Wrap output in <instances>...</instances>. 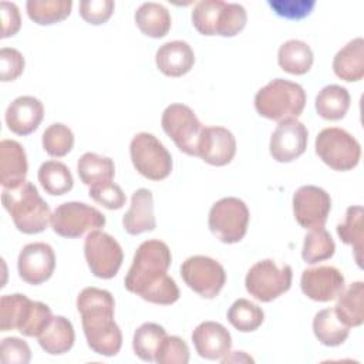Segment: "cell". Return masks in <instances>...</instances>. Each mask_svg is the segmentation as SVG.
Wrapping results in <instances>:
<instances>
[{"label": "cell", "instance_id": "obj_31", "mask_svg": "<svg viewBox=\"0 0 364 364\" xmlns=\"http://www.w3.org/2000/svg\"><path fill=\"white\" fill-rule=\"evenodd\" d=\"M77 172L84 185L94 186L102 182H111L115 175V165L108 156L85 152L77 162Z\"/></svg>", "mask_w": 364, "mask_h": 364}, {"label": "cell", "instance_id": "obj_13", "mask_svg": "<svg viewBox=\"0 0 364 364\" xmlns=\"http://www.w3.org/2000/svg\"><path fill=\"white\" fill-rule=\"evenodd\" d=\"M84 256L91 273L100 279L117 276L124 253L119 243L102 230H92L84 240Z\"/></svg>", "mask_w": 364, "mask_h": 364}, {"label": "cell", "instance_id": "obj_30", "mask_svg": "<svg viewBox=\"0 0 364 364\" xmlns=\"http://www.w3.org/2000/svg\"><path fill=\"white\" fill-rule=\"evenodd\" d=\"M337 299L334 310L338 318L348 327L361 326L364 323V283H351Z\"/></svg>", "mask_w": 364, "mask_h": 364}, {"label": "cell", "instance_id": "obj_26", "mask_svg": "<svg viewBox=\"0 0 364 364\" xmlns=\"http://www.w3.org/2000/svg\"><path fill=\"white\" fill-rule=\"evenodd\" d=\"M134 18L141 33L151 38H162L171 30V14L159 3H142L136 9Z\"/></svg>", "mask_w": 364, "mask_h": 364}, {"label": "cell", "instance_id": "obj_20", "mask_svg": "<svg viewBox=\"0 0 364 364\" xmlns=\"http://www.w3.org/2000/svg\"><path fill=\"white\" fill-rule=\"evenodd\" d=\"M44 117V107L40 100L31 95L17 97L6 109L7 128L16 135H28L34 132Z\"/></svg>", "mask_w": 364, "mask_h": 364}, {"label": "cell", "instance_id": "obj_37", "mask_svg": "<svg viewBox=\"0 0 364 364\" xmlns=\"http://www.w3.org/2000/svg\"><path fill=\"white\" fill-rule=\"evenodd\" d=\"M336 252V243L324 228L311 229L304 236L301 257L306 263L314 264L330 259Z\"/></svg>", "mask_w": 364, "mask_h": 364}, {"label": "cell", "instance_id": "obj_46", "mask_svg": "<svg viewBox=\"0 0 364 364\" xmlns=\"http://www.w3.org/2000/svg\"><path fill=\"white\" fill-rule=\"evenodd\" d=\"M269 6L280 17L300 20L307 17L316 6L314 0H270Z\"/></svg>", "mask_w": 364, "mask_h": 364}, {"label": "cell", "instance_id": "obj_29", "mask_svg": "<svg viewBox=\"0 0 364 364\" xmlns=\"http://www.w3.org/2000/svg\"><path fill=\"white\" fill-rule=\"evenodd\" d=\"M314 61L310 46L301 40H289L283 43L277 53L280 68L293 75L306 74Z\"/></svg>", "mask_w": 364, "mask_h": 364}, {"label": "cell", "instance_id": "obj_47", "mask_svg": "<svg viewBox=\"0 0 364 364\" xmlns=\"http://www.w3.org/2000/svg\"><path fill=\"white\" fill-rule=\"evenodd\" d=\"M1 11V38L11 37L18 33L21 27V17L18 7L10 1H1L0 4Z\"/></svg>", "mask_w": 364, "mask_h": 364}, {"label": "cell", "instance_id": "obj_41", "mask_svg": "<svg viewBox=\"0 0 364 364\" xmlns=\"http://www.w3.org/2000/svg\"><path fill=\"white\" fill-rule=\"evenodd\" d=\"M155 361L159 364H186L189 363V347L178 336H166L156 354Z\"/></svg>", "mask_w": 364, "mask_h": 364}, {"label": "cell", "instance_id": "obj_17", "mask_svg": "<svg viewBox=\"0 0 364 364\" xmlns=\"http://www.w3.org/2000/svg\"><path fill=\"white\" fill-rule=\"evenodd\" d=\"M304 296L314 301L327 303L336 300L346 289L343 273L334 266H318L306 269L300 277Z\"/></svg>", "mask_w": 364, "mask_h": 364}, {"label": "cell", "instance_id": "obj_8", "mask_svg": "<svg viewBox=\"0 0 364 364\" xmlns=\"http://www.w3.org/2000/svg\"><path fill=\"white\" fill-rule=\"evenodd\" d=\"M247 225L249 209L239 198H222L209 210L208 226L213 236L223 243L240 242L247 232Z\"/></svg>", "mask_w": 364, "mask_h": 364}, {"label": "cell", "instance_id": "obj_24", "mask_svg": "<svg viewBox=\"0 0 364 364\" xmlns=\"http://www.w3.org/2000/svg\"><path fill=\"white\" fill-rule=\"evenodd\" d=\"M334 74L347 82H355L364 77V40L357 37L348 41L333 58Z\"/></svg>", "mask_w": 364, "mask_h": 364}, {"label": "cell", "instance_id": "obj_48", "mask_svg": "<svg viewBox=\"0 0 364 364\" xmlns=\"http://www.w3.org/2000/svg\"><path fill=\"white\" fill-rule=\"evenodd\" d=\"M222 363H232V361H246V363H253V358L249 357L245 351H233L228 353L222 360Z\"/></svg>", "mask_w": 364, "mask_h": 364}, {"label": "cell", "instance_id": "obj_25", "mask_svg": "<svg viewBox=\"0 0 364 364\" xmlns=\"http://www.w3.org/2000/svg\"><path fill=\"white\" fill-rule=\"evenodd\" d=\"M37 340L47 354H65L73 348L75 341L74 327L64 316H53L48 326L37 336Z\"/></svg>", "mask_w": 364, "mask_h": 364}, {"label": "cell", "instance_id": "obj_21", "mask_svg": "<svg viewBox=\"0 0 364 364\" xmlns=\"http://www.w3.org/2000/svg\"><path fill=\"white\" fill-rule=\"evenodd\" d=\"M28 171L26 151L14 139L0 142V182L6 189H13L26 182Z\"/></svg>", "mask_w": 364, "mask_h": 364}, {"label": "cell", "instance_id": "obj_27", "mask_svg": "<svg viewBox=\"0 0 364 364\" xmlns=\"http://www.w3.org/2000/svg\"><path fill=\"white\" fill-rule=\"evenodd\" d=\"M313 333L316 338L327 347L341 346L348 334L350 327L346 326L336 314L334 307L320 310L313 318Z\"/></svg>", "mask_w": 364, "mask_h": 364}, {"label": "cell", "instance_id": "obj_3", "mask_svg": "<svg viewBox=\"0 0 364 364\" xmlns=\"http://www.w3.org/2000/svg\"><path fill=\"white\" fill-rule=\"evenodd\" d=\"M1 203L17 230L24 235L41 233L51 225L50 206L28 181L13 189L3 188Z\"/></svg>", "mask_w": 364, "mask_h": 364}, {"label": "cell", "instance_id": "obj_35", "mask_svg": "<svg viewBox=\"0 0 364 364\" xmlns=\"http://www.w3.org/2000/svg\"><path fill=\"white\" fill-rule=\"evenodd\" d=\"M166 336L165 328L156 323L141 324L132 337V348L135 355L142 361H155V354Z\"/></svg>", "mask_w": 364, "mask_h": 364}, {"label": "cell", "instance_id": "obj_14", "mask_svg": "<svg viewBox=\"0 0 364 364\" xmlns=\"http://www.w3.org/2000/svg\"><path fill=\"white\" fill-rule=\"evenodd\" d=\"M331 210V198L320 186L304 185L293 195V213L304 229L324 228Z\"/></svg>", "mask_w": 364, "mask_h": 364}, {"label": "cell", "instance_id": "obj_23", "mask_svg": "<svg viewBox=\"0 0 364 364\" xmlns=\"http://www.w3.org/2000/svg\"><path fill=\"white\" fill-rule=\"evenodd\" d=\"M155 63L166 77H182L193 67L195 53L186 41H168L156 50Z\"/></svg>", "mask_w": 364, "mask_h": 364}, {"label": "cell", "instance_id": "obj_4", "mask_svg": "<svg viewBox=\"0 0 364 364\" xmlns=\"http://www.w3.org/2000/svg\"><path fill=\"white\" fill-rule=\"evenodd\" d=\"M306 107V92L297 82L274 78L255 95V108L260 117L272 121L297 119Z\"/></svg>", "mask_w": 364, "mask_h": 364}, {"label": "cell", "instance_id": "obj_36", "mask_svg": "<svg viewBox=\"0 0 364 364\" xmlns=\"http://www.w3.org/2000/svg\"><path fill=\"white\" fill-rule=\"evenodd\" d=\"M264 320L263 310L247 299H237L228 310V321L242 333L257 330Z\"/></svg>", "mask_w": 364, "mask_h": 364}, {"label": "cell", "instance_id": "obj_6", "mask_svg": "<svg viewBox=\"0 0 364 364\" xmlns=\"http://www.w3.org/2000/svg\"><path fill=\"white\" fill-rule=\"evenodd\" d=\"M318 158L334 171H351L361 158L358 141L346 129L330 127L318 132L314 142Z\"/></svg>", "mask_w": 364, "mask_h": 364}, {"label": "cell", "instance_id": "obj_10", "mask_svg": "<svg viewBox=\"0 0 364 364\" xmlns=\"http://www.w3.org/2000/svg\"><path fill=\"white\" fill-rule=\"evenodd\" d=\"M105 226V216L82 202H64L51 215L53 230L65 239H75Z\"/></svg>", "mask_w": 364, "mask_h": 364}, {"label": "cell", "instance_id": "obj_45", "mask_svg": "<svg viewBox=\"0 0 364 364\" xmlns=\"http://www.w3.org/2000/svg\"><path fill=\"white\" fill-rule=\"evenodd\" d=\"M0 355L4 364H27L31 360V350L24 340L6 337L1 340Z\"/></svg>", "mask_w": 364, "mask_h": 364}, {"label": "cell", "instance_id": "obj_40", "mask_svg": "<svg viewBox=\"0 0 364 364\" xmlns=\"http://www.w3.org/2000/svg\"><path fill=\"white\" fill-rule=\"evenodd\" d=\"M246 21H247V13L243 6H240L237 3H226L225 1L220 16H219L216 36L233 37L245 28Z\"/></svg>", "mask_w": 364, "mask_h": 364}, {"label": "cell", "instance_id": "obj_38", "mask_svg": "<svg viewBox=\"0 0 364 364\" xmlns=\"http://www.w3.org/2000/svg\"><path fill=\"white\" fill-rule=\"evenodd\" d=\"M41 142H43L44 151L50 156L63 158L74 146V134L67 125L61 122H55L44 129Z\"/></svg>", "mask_w": 364, "mask_h": 364}, {"label": "cell", "instance_id": "obj_42", "mask_svg": "<svg viewBox=\"0 0 364 364\" xmlns=\"http://www.w3.org/2000/svg\"><path fill=\"white\" fill-rule=\"evenodd\" d=\"M90 198L97 202L98 205L115 210V209H121L125 205V193L121 189L119 185L111 182H102L94 186H90Z\"/></svg>", "mask_w": 364, "mask_h": 364}, {"label": "cell", "instance_id": "obj_7", "mask_svg": "<svg viewBox=\"0 0 364 364\" xmlns=\"http://www.w3.org/2000/svg\"><path fill=\"white\" fill-rule=\"evenodd\" d=\"M129 156L134 168L146 179L162 181L172 171L169 151L149 132H139L131 139Z\"/></svg>", "mask_w": 364, "mask_h": 364}, {"label": "cell", "instance_id": "obj_9", "mask_svg": "<svg viewBox=\"0 0 364 364\" xmlns=\"http://www.w3.org/2000/svg\"><path fill=\"white\" fill-rule=\"evenodd\" d=\"M293 280V270L289 264L279 267L272 259L255 263L245 279L247 293L259 301L269 303L286 293Z\"/></svg>", "mask_w": 364, "mask_h": 364}, {"label": "cell", "instance_id": "obj_2", "mask_svg": "<svg viewBox=\"0 0 364 364\" xmlns=\"http://www.w3.org/2000/svg\"><path fill=\"white\" fill-rule=\"evenodd\" d=\"M88 347L104 357H114L122 347V333L114 320L115 301L108 290L85 287L77 297Z\"/></svg>", "mask_w": 364, "mask_h": 364}, {"label": "cell", "instance_id": "obj_33", "mask_svg": "<svg viewBox=\"0 0 364 364\" xmlns=\"http://www.w3.org/2000/svg\"><path fill=\"white\" fill-rule=\"evenodd\" d=\"M37 178L41 188L53 196L65 195L74 186V179L68 166L60 161L43 162L38 168Z\"/></svg>", "mask_w": 364, "mask_h": 364}, {"label": "cell", "instance_id": "obj_16", "mask_svg": "<svg viewBox=\"0 0 364 364\" xmlns=\"http://www.w3.org/2000/svg\"><path fill=\"white\" fill-rule=\"evenodd\" d=\"M309 141V131L299 119L279 122L270 136L269 151L274 161L286 164L304 154Z\"/></svg>", "mask_w": 364, "mask_h": 364}, {"label": "cell", "instance_id": "obj_12", "mask_svg": "<svg viewBox=\"0 0 364 364\" xmlns=\"http://www.w3.org/2000/svg\"><path fill=\"white\" fill-rule=\"evenodd\" d=\"M185 284L203 299H215L226 283L223 266L209 256H191L181 266Z\"/></svg>", "mask_w": 364, "mask_h": 364}, {"label": "cell", "instance_id": "obj_19", "mask_svg": "<svg viewBox=\"0 0 364 364\" xmlns=\"http://www.w3.org/2000/svg\"><path fill=\"white\" fill-rule=\"evenodd\" d=\"M192 341L196 353L205 360H222L232 347L230 333L216 321L199 323L192 333Z\"/></svg>", "mask_w": 364, "mask_h": 364}, {"label": "cell", "instance_id": "obj_11", "mask_svg": "<svg viewBox=\"0 0 364 364\" xmlns=\"http://www.w3.org/2000/svg\"><path fill=\"white\" fill-rule=\"evenodd\" d=\"M161 125L179 151L191 156H198V144L203 125L192 108L183 104L168 105L162 112Z\"/></svg>", "mask_w": 364, "mask_h": 364}, {"label": "cell", "instance_id": "obj_34", "mask_svg": "<svg viewBox=\"0 0 364 364\" xmlns=\"http://www.w3.org/2000/svg\"><path fill=\"white\" fill-rule=\"evenodd\" d=\"M71 0H28L26 3L28 17L40 26H50L65 20L71 13Z\"/></svg>", "mask_w": 364, "mask_h": 364}, {"label": "cell", "instance_id": "obj_1", "mask_svg": "<svg viewBox=\"0 0 364 364\" xmlns=\"http://www.w3.org/2000/svg\"><path fill=\"white\" fill-rule=\"evenodd\" d=\"M171 262L172 255L165 242L158 239L142 242L124 279L125 289L154 304H173L181 291L175 280L168 276Z\"/></svg>", "mask_w": 364, "mask_h": 364}, {"label": "cell", "instance_id": "obj_22", "mask_svg": "<svg viewBox=\"0 0 364 364\" xmlns=\"http://www.w3.org/2000/svg\"><path fill=\"white\" fill-rule=\"evenodd\" d=\"M122 226L127 233L136 236L151 232L156 228L154 216L152 192L146 188L136 189L131 196V206L122 218Z\"/></svg>", "mask_w": 364, "mask_h": 364}, {"label": "cell", "instance_id": "obj_43", "mask_svg": "<svg viewBox=\"0 0 364 364\" xmlns=\"http://www.w3.org/2000/svg\"><path fill=\"white\" fill-rule=\"evenodd\" d=\"M80 16L88 24L100 26L109 20L115 3L112 0H82L80 1Z\"/></svg>", "mask_w": 364, "mask_h": 364}, {"label": "cell", "instance_id": "obj_32", "mask_svg": "<svg viewBox=\"0 0 364 364\" xmlns=\"http://www.w3.org/2000/svg\"><path fill=\"white\" fill-rule=\"evenodd\" d=\"M364 209L360 205L347 208L344 222L337 225V235L340 240L346 245H350L354 250V259L358 267H363L361 253H363V236H364Z\"/></svg>", "mask_w": 364, "mask_h": 364}, {"label": "cell", "instance_id": "obj_39", "mask_svg": "<svg viewBox=\"0 0 364 364\" xmlns=\"http://www.w3.org/2000/svg\"><path fill=\"white\" fill-rule=\"evenodd\" d=\"M225 1L203 0L196 3L192 11V24L203 36H216L218 20Z\"/></svg>", "mask_w": 364, "mask_h": 364}, {"label": "cell", "instance_id": "obj_28", "mask_svg": "<svg viewBox=\"0 0 364 364\" xmlns=\"http://www.w3.org/2000/svg\"><path fill=\"white\" fill-rule=\"evenodd\" d=\"M351 97L347 88L337 85V84H330L321 88V91L316 97V112L327 119V121H338L344 118L350 108Z\"/></svg>", "mask_w": 364, "mask_h": 364}, {"label": "cell", "instance_id": "obj_15", "mask_svg": "<svg viewBox=\"0 0 364 364\" xmlns=\"http://www.w3.org/2000/svg\"><path fill=\"white\" fill-rule=\"evenodd\" d=\"M55 269V255L53 247L44 242L26 245L17 259L18 276L23 282L38 286L47 282Z\"/></svg>", "mask_w": 364, "mask_h": 364}, {"label": "cell", "instance_id": "obj_18", "mask_svg": "<svg viewBox=\"0 0 364 364\" xmlns=\"http://www.w3.org/2000/svg\"><path fill=\"white\" fill-rule=\"evenodd\" d=\"M236 154L235 135L223 127H203L198 144V156L213 166L228 165Z\"/></svg>", "mask_w": 364, "mask_h": 364}, {"label": "cell", "instance_id": "obj_5", "mask_svg": "<svg viewBox=\"0 0 364 364\" xmlns=\"http://www.w3.org/2000/svg\"><path fill=\"white\" fill-rule=\"evenodd\" d=\"M51 309L33 301L27 296L14 293L4 294L0 299V330H17L26 337H37L51 321Z\"/></svg>", "mask_w": 364, "mask_h": 364}, {"label": "cell", "instance_id": "obj_44", "mask_svg": "<svg viewBox=\"0 0 364 364\" xmlns=\"http://www.w3.org/2000/svg\"><path fill=\"white\" fill-rule=\"evenodd\" d=\"M23 54L11 47H3L0 50V78L3 82L17 80L24 71Z\"/></svg>", "mask_w": 364, "mask_h": 364}]
</instances>
